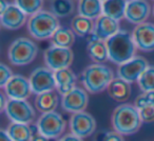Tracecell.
Segmentation results:
<instances>
[{"instance_id": "23", "label": "cell", "mask_w": 154, "mask_h": 141, "mask_svg": "<svg viewBox=\"0 0 154 141\" xmlns=\"http://www.w3.org/2000/svg\"><path fill=\"white\" fill-rule=\"evenodd\" d=\"M5 130L13 141H31L34 136L30 125L24 123L12 122Z\"/></svg>"}, {"instance_id": "11", "label": "cell", "mask_w": 154, "mask_h": 141, "mask_svg": "<svg viewBox=\"0 0 154 141\" xmlns=\"http://www.w3.org/2000/svg\"><path fill=\"white\" fill-rule=\"evenodd\" d=\"M71 134L84 139L90 137L96 128V121L91 114L85 112L73 114L70 119Z\"/></svg>"}, {"instance_id": "9", "label": "cell", "mask_w": 154, "mask_h": 141, "mask_svg": "<svg viewBox=\"0 0 154 141\" xmlns=\"http://www.w3.org/2000/svg\"><path fill=\"white\" fill-rule=\"evenodd\" d=\"M12 122L30 124L35 118V110L28 100H10L5 111Z\"/></svg>"}, {"instance_id": "12", "label": "cell", "mask_w": 154, "mask_h": 141, "mask_svg": "<svg viewBox=\"0 0 154 141\" xmlns=\"http://www.w3.org/2000/svg\"><path fill=\"white\" fill-rule=\"evenodd\" d=\"M5 96L10 100H26L32 94L30 80L22 75H14L3 88Z\"/></svg>"}, {"instance_id": "7", "label": "cell", "mask_w": 154, "mask_h": 141, "mask_svg": "<svg viewBox=\"0 0 154 141\" xmlns=\"http://www.w3.org/2000/svg\"><path fill=\"white\" fill-rule=\"evenodd\" d=\"M43 58L45 66L55 73L57 70L69 68L74 59V54L71 49L52 45L45 51Z\"/></svg>"}, {"instance_id": "14", "label": "cell", "mask_w": 154, "mask_h": 141, "mask_svg": "<svg viewBox=\"0 0 154 141\" xmlns=\"http://www.w3.org/2000/svg\"><path fill=\"white\" fill-rule=\"evenodd\" d=\"M132 37L137 50L146 53L154 51V23L145 22L135 26Z\"/></svg>"}, {"instance_id": "21", "label": "cell", "mask_w": 154, "mask_h": 141, "mask_svg": "<svg viewBox=\"0 0 154 141\" xmlns=\"http://www.w3.org/2000/svg\"><path fill=\"white\" fill-rule=\"evenodd\" d=\"M58 103H59V98L55 91L40 94L35 99V106L41 114L55 112L58 106Z\"/></svg>"}, {"instance_id": "16", "label": "cell", "mask_w": 154, "mask_h": 141, "mask_svg": "<svg viewBox=\"0 0 154 141\" xmlns=\"http://www.w3.org/2000/svg\"><path fill=\"white\" fill-rule=\"evenodd\" d=\"M119 31V21L103 15L98 19L95 20L93 35L98 40L107 41L108 39H110L115 34H117Z\"/></svg>"}, {"instance_id": "19", "label": "cell", "mask_w": 154, "mask_h": 141, "mask_svg": "<svg viewBox=\"0 0 154 141\" xmlns=\"http://www.w3.org/2000/svg\"><path fill=\"white\" fill-rule=\"evenodd\" d=\"M78 15L91 20L98 19L103 16V1L99 0H82L77 3Z\"/></svg>"}, {"instance_id": "2", "label": "cell", "mask_w": 154, "mask_h": 141, "mask_svg": "<svg viewBox=\"0 0 154 141\" xmlns=\"http://www.w3.org/2000/svg\"><path fill=\"white\" fill-rule=\"evenodd\" d=\"M80 80L87 92L98 94L108 90L110 83L114 80V73L105 64L93 63L82 70Z\"/></svg>"}, {"instance_id": "22", "label": "cell", "mask_w": 154, "mask_h": 141, "mask_svg": "<svg viewBox=\"0 0 154 141\" xmlns=\"http://www.w3.org/2000/svg\"><path fill=\"white\" fill-rule=\"evenodd\" d=\"M128 1L125 0H107L103 1V15L114 20H122L126 15Z\"/></svg>"}, {"instance_id": "35", "label": "cell", "mask_w": 154, "mask_h": 141, "mask_svg": "<svg viewBox=\"0 0 154 141\" xmlns=\"http://www.w3.org/2000/svg\"><path fill=\"white\" fill-rule=\"evenodd\" d=\"M58 141H82V139L70 133V134H66L64 136H62Z\"/></svg>"}, {"instance_id": "13", "label": "cell", "mask_w": 154, "mask_h": 141, "mask_svg": "<svg viewBox=\"0 0 154 141\" xmlns=\"http://www.w3.org/2000/svg\"><path fill=\"white\" fill-rule=\"evenodd\" d=\"M89 103V97L87 91L76 86L70 93L62 96L61 107L66 112L72 114L85 112Z\"/></svg>"}, {"instance_id": "5", "label": "cell", "mask_w": 154, "mask_h": 141, "mask_svg": "<svg viewBox=\"0 0 154 141\" xmlns=\"http://www.w3.org/2000/svg\"><path fill=\"white\" fill-rule=\"evenodd\" d=\"M38 54V46L33 40L20 37L12 42L8 51V57L13 65L23 66L34 61Z\"/></svg>"}, {"instance_id": "26", "label": "cell", "mask_w": 154, "mask_h": 141, "mask_svg": "<svg viewBox=\"0 0 154 141\" xmlns=\"http://www.w3.org/2000/svg\"><path fill=\"white\" fill-rule=\"evenodd\" d=\"M87 52H88V55L91 58V60H93L95 63L103 64V62L109 59V53H108L106 41L96 40L90 42L87 47Z\"/></svg>"}, {"instance_id": "17", "label": "cell", "mask_w": 154, "mask_h": 141, "mask_svg": "<svg viewBox=\"0 0 154 141\" xmlns=\"http://www.w3.org/2000/svg\"><path fill=\"white\" fill-rule=\"evenodd\" d=\"M26 17L28 16L17 5L11 4L5 13L0 15V21H1V26L5 28L15 31L22 28L26 22H28Z\"/></svg>"}, {"instance_id": "20", "label": "cell", "mask_w": 154, "mask_h": 141, "mask_svg": "<svg viewBox=\"0 0 154 141\" xmlns=\"http://www.w3.org/2000/svg\"><path fill=\"white\" fill-rule=\"evenodd\" d=\"M108 94L113 100L124 102L131 96V84L120 78H114L108 88Z\"/></svg>"}, {"instance_id": "8", "label": "cell", "mask_w": 154, "mask_h": 141, "mask_svg": "<svg viewBox=\"0 0 154 141\" xmlns=\"http://www.w3.org/2000/svg\"><path fill=\"white\" fill-rule=\"evenodd\" d=\"M30 83L32 92L37 96L51 91H55L56 81L54 72L47 66H39L35 68L30 75Z\"/></svg>"}, {"instance_id": "4", "label": "cell", "mask_w": 154, "mask_h": 141, "mask_svg": "<svg viewBox=\"0 0 154 141\" xmlns=\"http://www.w3.org/2000/svg\"><path fill=\"white\" fill-rule=\"evenodd\" d=\"M28 32L34 39L45 40L51 39L60 28L59 20L50 11H41L29 18L26 22Z\"/></svg>"}, {"instance_id": "3", "label": "cell", "mask_w": 154, "mask_h": 141, "mask_svg": "<svg viewBox=\"0 0 154 141\" xmlns=\"http://www.w3.org/2000/svg\"><path fill=\"white\" fill-rule=\"evenodd\" d=\"M111 123L114 130L118 134L133 135L139 130L143 120L139 115L138 110L134 104L124 103L118 105L112 113Z\"/></svg>"}, {"instance_id": "24", "label": "cell", "mask_w": 154, "mask_h": 141, "mask_svg": "<svg viewBox=\"0 0 154 141\" xmlns=\"http://www.w3.org/2000/svg\"><path fill=\"white\" fill-rule=\"evenodd\" d=\"M95 22L89 18L82 17V16H74L71 21V28L75 33L76 36L79 37H88L94 31Z\"/></svg>"}, {"instance_id": "37", "label": "cell", "mask_w": 154, "mask_h": 141, "mask_svg": "<svg viewBox=\"0 0 154 141\" xmlns=\"http://www.w3.org/2000/svg\"><path fill=\"white\" fill-rule=\"evenodd\" d=\"M10 5H11V3L8 2V1H1V2H0V15L2 13H5Z\"/></svg>"}, {"instance_id": "6", "label": "cell", "mask_w": 154, "mask_h": 141, "mask_svg": "<svg viewBox=\"0 0 154 141\" xmlns=\"http://www.w3.org/2000/svg\"><path fill=\"white\" fill-rule=\"evenodd\" d=\"M37 130L48 139L59 138L66 128V120L57 112L42 114L36 124Z\"/></svg>"}, {"instance_id": "10", "label": "cell", "mask_w": 154, "mask_h": 141, "mask_svg": "<svg viewBox=\"0 0 154 141\" xmlns=\"http://www.w3.org/2000/svg\"><path fill=\"white\" fill-rule=\"evenodd\" d=\"M148 66H149V63L145 58L141 56H135L126 63L118 65L117 76L118 78L125 80L128 83H134L138 81V79L148 68Z\"/></svg>"}, {"instance_id": "30", "label": "cell", "mask_w": 154, "mask_h": 141, "mask_svg": "<svg viewBox=\"0 0 154 141\" xmlns=\"http://www.w3.org/2000/svg\"><path fill=\"white\" fill-rule=\"evenodd\" d=\"M154 102V92H147L140 94L136 99H135L134 105L136 106L137 110L141 109L145 105L149 104V103Z\"/></svg>"}, {"instance_id": "39", "label": "cell", "mask_w": 154, "mask_h": 141, "mask_svg": "<svg viewBox=\"0 0 154 141\" xmlns=\"http://www.w3.org/2000/svg\"><path fill=\"white\" fill-rule=\"evenodd\" d=\"M152 14H153V16H154V5H153V8H152Z\"/></svg>"}, {"instance_id": "25", "label": "cell", "mask_w": 154, "mask_h": 141, "mask_svg": "<svg viewBox=\"0 0 154 141\" xmlns=\"http://www.w3.org/2000/svg\"><path fill=\"white\" fill-rule=\"evenodd\" d=\"M51 41L54 46L71 49L75 41V33L72 31V28L60 26L51 38Z\"/></svg>"}, {"instance_id": "27", "label": "cell", "mask_w": 154, "mask_h": 141, "mask_svg": "<svg viewBox=\"0 0 154 141\" xmlns=\"http://www.w3.org/2000/svg\"><path fill=\"white\" fill-rule=\"evenodd\" d=\"M75 10V2L72 0H54L50 3V12L57 18L70 16Z\"/></svg>"}, {"instance_id": "34", "label": "cell", "mask_w": 154, "mask_h": 141, "mask_svg": "<svg viewBox=\"0 0 154 141\" xmlns=\"http://www.w3.org/2000/svg\"><path fill=\"white\" fill-rule=\"evenodd\" d=\"M8 102H9V99L5 96V92H2L0 94V112H5V107L8 105Z\"/></svg>"}, {"instance_id": "15", "label": "cell", "mask_w": 154, "mask_h": 141, "mask_svg": "<svg viewBox=\"0 0 154 141\" xmlns=\"http://www.w3.org/2000/svg\"><path fill=\"white\" fill-rule=\"evenodd\" d=\"M151 12L152 8L148 1L132 0V1H128L125 18L130 23L139 26L141 23H145L146 20L151 15Z\"/></svg>"}, {"instance_id": "32", "label": "cell", "mask_w": 154, "mask_h": 141, "mask_svg": "<svg viewBox=\"0 0 154 141\" xmlns=\"http://www.w3.org/2000/svg\"><path fill=\"white\" fill-rule=\"evenodd\" d=\"M13 76V73H12L11 68L9 66L3 63L0 64V86L1 88H5V84L12 79Z\"/></svg>"}, {"instance_id": "36", "label": "cell", "mask_w": 154, "mask_h": 141, "mask_svg": "<svg viewBox=\"0 0 154 141\" xmlns=\"http://www.w3.org/2000/svg\"><path fill=\"white\" fill-rule=\"evenodd\" d=\"M0 141H13V140H12L11 137L9 136L7 130H0Z\"/></svg>"}, {"instance_id": "1", "label": "cell", "mask_w": 154, "mask_h": 141, "mask_svg": "<svg viewBox=\"0 0 154 141\" xmlns=\"http://www.w3.org/2000/svg\"><path fill=\"white\" fill-rule=\"evenodd\" d=\"M106 44L109 53V60L117 65H122L135 57L137 47L132 34L128 31L120 30L117 34L108 39Z\"/></svg>"}, {"instance_id": "38", "label": "cell", "mask_w": 154, "mask_h": 141, "mask_svg": "<svg viewBox=\"0 0 154 141\" xmlns=\"http://www.w3.org/2000/svg\"><path fill=\"white\" fill-rule=\"evenodd\" d=\"M31 141H49V139H48L47 137L40 135L39 133H37V134H34V136H33Z\"/></svg>"}, {"instance_id": "33", "label": "cell", "mask_w": 154, "mask_h": 141, "mask_svg": "<svg viewBox=\"0 0 154 141\" xmlns=\"http://www.w3.org/2000/svg\"><path fill=\"white\" fill-rule=\"evenodd\" d=\"M100 141H124V138H122V136L120 134L113 130V132L103 133Z\"/></svg>"}, {"instance_id": "31", "label": "cell", "mask_w": 154, "mask_h": 141, "mask_svg": "<svg viewBox=\"0 0 154 141\" xmlns=\"http://www.w3.org/2000/svg\"><path fill=\"white\" fill-rule=\"evenodd\" d=\"M140 118L143 122H152L154 121V102L145 105L138 110Z\"/></svg>"}, {"instance_id": "29", "label": "cell", "mask_w": 154, "mask_h": 141, "mask_svg": "<svg viewBox=\"0 0 154 141\" xmlns=\"http://www.w3.org/2000/svg\"><path fill=\"white\" fill-rule=\"evenodd\" d=\"M143 93L154 92V65H149L137 81Z\"/></svg>"}, {"instance_id": "28", "label": "cell", "mask_w": 154, "mask_h": 141, "mask_svg": "<svg viewBox=\"0 0 154 141\" xmlns=\"http://www.w3.org/2000/svg\"><path fill=\"white\" fill-rule=\"evenodd\" d=\"M26 16H32L42 11L43 1L41 0H17L14 2Z\"/></svg>"}, {"instance_id": "18", "label": "cell", "mask_w": 154, "mask_h": 141, "mask_svg": "<svg viewBox=\"0 0 154 141\" xmlns=\"http://www.w3.org/2000/svg\"><path fill=\"white\" fill-rule=\"evenodd\" d=\"M56 81V90L60 95L64 96L70 93L73 88H76V75L73 73V70L70 68L57 70L54 73Z\"/></svg>"}]
</instances>
